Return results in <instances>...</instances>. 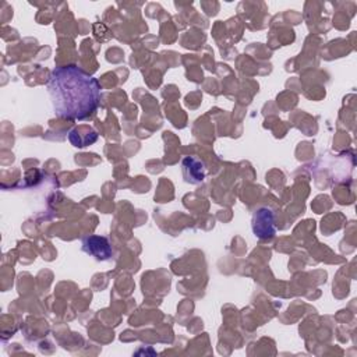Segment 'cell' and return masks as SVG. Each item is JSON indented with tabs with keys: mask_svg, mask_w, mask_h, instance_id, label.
<instances>
[{
	"mask_svg": "<svg viewBox=\"0 0 357 357\" xmlns=\"http://www.w3.org/2000/svg\"><path fill=\"white\" fill-rule=\"evenodd\" d=\"M48 91L55 113L63 119L84 120L99 106V83L76 66L56 67L49 76Z\"/></svg>",
	"mask_w": 357,
	"mask_h": 357,
	"instance_id": "obj_1",
	"label": "cell"
},
{
	"mask_svg": "<svg viewBox=\"0 0 357 357\" xmlns=\"http://www.w3.org/2000/svg\"><path fill=\"white\" fill-rule=\"evenodd\" d=\"M253 232L260 239H269L275 235V215L271 208L263 207L253 217Z\"/></svg>",
	"mask_w": 357,
	"mask_h": 357,
	"instance_id": "obj_2",
	"label": "cell"
},
{
	"mask_svg": "<svg viewBox=\"0 0 357 357\" xmlns=\"http://www.w3.org/2000/svg\"><path fill=\"white\" fill-rule=\"evenodd\" d=\"M83 250L97 261H108L113 256L109 240L103 236H87L83 239Z\"/></svg>",
	"mask_w": 357,
	"mask_h": 357,
	"instance_id": "obj_3",
	"label": "cell"
},
{
	"mask_svg": "<svg viewBox=\"0 0 357 357\" xmlns=\"http://www.w3.org/2000/svg\"><path fill=\"white\" fill-rule=\"evenodd\" d=\"M183 176L185 181L192 185H199L206 178V167L204 163L189 156L183 159Z\"/></svg>",
	"mask_w": 357,
	"mask_h": 357,
	"instance_id": "obj_4",
	"label": "cell"
},
{
	"mask_svg": "<svg viewBox=\"0 0 357 357\" xmlns=\"http://www.w3.org/2000/svg\"><path fill=\"white\" fill-rule=\"evenodd\" d=\"M69 138H70V141H72V144L74 147H80L81 148V147H87L90 144H94L97 141V138H98V134L94 130H90V131H87L85 135H78L73 130V131H70Z\"/></svg>",
	"mask_w": 357,
	"mask_h": 357,
	"instance_id": "obj_5",
	"label": "cell"
}]
</instances>
